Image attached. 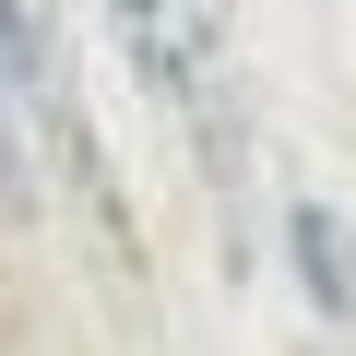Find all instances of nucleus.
Masks as SVG:
<instances>
[{
	"instance_id": "obj_2",
	"label": "nucleus",
	"mask_w": 356,
	"mask_h": 356,
	"mask_svg": "<svg viewBox=\"0 0 356 356\" xmlns=\"http://www.w3.org/2000/svg\"><path fill=\"white\" fill-rule=\"evenodd\" d=\"M285 273H297V297L321 321H356V226L332 202H309V191H285Z\"/></svg>"
},
{
	"instance_id": "obj_1",
	"label": "nucleus",
	"mask_w": 356,
	"mask_h": 356,
	"mask_svg": "<svg viewBox=\"0 0 356 356\" xmlns=\"http://www.w3.org/2000/svg\"><path fill=\"white\" fill-rule=\"evenodd\" d=\"M0 107L24 119V143H36L60 178H83L95 202H119V191H107V143H95V119L72 107V60H60V36H48L36 0H0Z\"/></svg>"
}]
</instances>
